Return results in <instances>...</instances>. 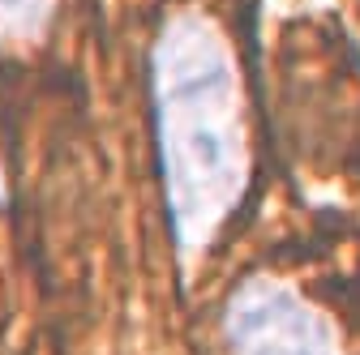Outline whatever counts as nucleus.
I'll list each match as a JSON object with an SVG mask.
<instances>
[{
    "mask_svg": "<svg viewBox=\"0 0 360 355\" xmlns=\"http://www.w3.org/2000/svg\"><path fill=\"white\" fill-rule=\"evenodd\" d=\"M150 73L167 210L180 248L193 253L214 240L245 193L240 81L223 34L193 13L167 18Z\"/></svg>",
    "mask_w": 360,
    "mask_h": 355,
    "instance_id": "f257e3e1",
    "label": "nucleus"
},
{
    "mask_svg": "<svg viewBox=\"0 0 360 355\" xmlns=\"http://www.w3.org/2000/svg\"><path fill=\"white\" fill-rule=\"evenodd\" d=\"M223 338L232 355H339L318 308L279 283H245L223 308Z\"/></svg>",
    "mask_w": 360,
    "mask_h": 355,
    "instance_id": "f03ea898",
    "label": "nucleus"
}]
</instances>
